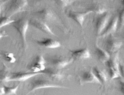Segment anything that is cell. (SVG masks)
Instances as JSON below:
<instances>
[{"mask_svg":"<svg viewBox=\"0 0 124 95\" xmlns=\"http://www.w3.org/2000/svg\"><path fill=\"white\" fill-rule=\"evenodd\" d=\"M4 4V2L3 1H0V13H1V11H2V6Z\"/></svg>","mask_w":124,"mask_h":95,"instance_id":"obj_30","label":"cell"},{"mask_svg":"<svg viewBox=\"0 0 124 95\" xmlns=\"http://www.w3.org/2000/svg\"><path fill=\"white\" fill-rule=\"evenodd\" d=\"M62 88V87L54 84V83L49 82V81L43 79H38L34 81L31 84V88L30 91H35L37 90L45 88Z\"/></svg>","mask_w":124,"mask_h":95,"instance_id":"obj_4","label":"cell"},{"mask_svg":"<svg viewBox=\"0 0 124 95\" xmlns=\"http://www.w3.org/2000/svg\"><path fill=\"white\" fill-rule=\"evenodd\" d=\"M122 46V42L117 39L110 38L107 39L105 42V48L106 51L110 54H114L118 51Z\"/></svg>","mask_w":124,"mask_h":95,"instance_id":"obj_7","label":"cell"},{"mask_svg":"<svg viewBox=\"0 0 124 95\" xmlns=\"http://www.w3.org/2000/svg\"><path fill=\"white\" fill-rule=\"evenodd\" d=\"M95 54L98 59L101 62H106L110 58V54L106 50L99 47H96L95 49Z\"/></svg>","mask_w":124,"mask_h":95,"instance_id":"obj_18","label":"cell"},{"mask_svg":"<svg viewBox=\"0 0 124 95\" xmlns=\"http://www.w3.org/2000/svg\"><path fill=\"white\" fill-rule=\"evenodd\" d=\"M90 13V12H87V11L84 13L72 12V11L69 13V16L76 22H77L80 26L82 27L84 19H85V16Z\"/></svg>","mask_w":124,"mask_h":95,"instance_id":"obj_16","label":"cell"},{"mask_svg":"<svg viewBox=\"0 0 124 95\" xmlns=\"http://www.w3.org/2000/svg\"><path fill=\"white\" fill-rule=\"evenodd\" d=\"M81 81L82 83H99L101 84L99 81L97 79L92 71H85L83 72L81 76Z\"/></svg>","mask_w":124,"mask_h":95,"instance_id":"obj_12","label":"cell"},{"mask_svg":"<svg viewBox=\"0 0 124 95\" xmlns=\"http://www.w3.org/2000/svg\"><path fill=\"white\" fill-rule=\"evenodd\" d=\"M105 64L107 67V68L109 69H114L117 70H119L118 69V63L117 58L116 57H113L109 59L105 62Z\"/></svg>","mask_w":124,"mask_h":95,"instance_id":"obj_20","label":"cell"},{"mask_svg":"<svg viewBox=\"0 0 124 95\" xmlns=\"http://www.w3.org/2000/svg\"><path fill=\"white\" fill-rule=\"evenodd\" d=\"M118 25V16H114L109 21L105 29L101 33V37H106L116 32Z\"/></svg>","mask_w":124,"mask_h":95,"instance_id":"obj_9","label":"cell"},{"mask_svg":"<svg viewBox=\"0 0 124 95\" xmlns=\"http://www.w3.org/2000/svg\"><path fill=\"white\" fill-rule=\"evenodd\" d=\"M118 24L120 27L124 26V7L121 9L119 12V15L118 16Z\"/></svg>","mask_w":124,"mask_h":95,"instance_id":"obj_25","label":"cell"},{"mask_svg":"<svg viewBox=\"0 0 124 95\" xmlns=\"http://www.w3.org/2000/svg\"><path fill=\"white\" fill-rule=\"evenodd\" d=\"M31 23L32 26L36 29L41 31L43 32L52 35H55L54 33L52 31L49 26L45 22L40 20H35L32 21Z\"/></svg>","mask_w":124,"mask_h":95,"instance_id":"obj_13","label":"cell"},{"mask_svg":"<svg viewBox=\"0 0 124 95\" xmlns=\"http://www.w3.org/2000/svg\"><path fill=\"white\" fill-rule=\"evenodd\" d=\"M29 22L27 19H20L13 23V26L20 35L23 43H26L27 33L29 29Z\"/></svg>","mask_w":124,"mask_h":95,"instance_id":"obj_1","label":"cell"},{"mask_svg":"<svg viewBox=\"0 0 124 95\" xmlns=\"http://www.w3.org/2000/svg\"><path fill=\"white\" fill-rule=\"evenodd\" d=\"M46 60L42 55H38L33 60L29 69L33 72L41 73L46 68Z\"/></svg>","mask_w":124,"mask_h":95,"instance_id":"obj_3","label":"cell"},{"mask_svg":"<svg viewBox=\"0 0 124 95\" xmlns=\"http://www.w3.org/2000/svg\"><path fill=\"white\" fill-rule=\"evenodd\" d=\"M122 3H123V5H124V0H122Z\"/></svg>","mask_w":124,"mask_h":95,"instance_id":"obj_33","label":"cell"},{"mask_svg":"<svg viewBox=\"0 0 124 95\" xmlns=\"http://www.w3.org/2000/svg\"><path fill=\"white\" fill-rule=\"evenodd\" d=\"M73 60L71 58H67L63 56H53L48 59L49 63L54 68L61 69L71 64Z\"/></svg>","mask_w":124,"mask_h":95,"instance_id":"obj_2","label":"cell"},{"mask_svg":"<svg viewBox=\"0 0 124 95\" xmlns=\"http://www.w3.org/2000/svg\"><path fill=\"white\" fill-rule=\"evenodd\" d=\"M92 71L95 75V76H96L99 81L101 84H104L106 82L107 80V77L106 76V74L102 70H101L98 67H94Z\"/></svg>","mask_w":124,"mask_h":95,"instance_id":"obj_19","label":"cell"},{"mask_svg":"<svg viewBox=\"0 0 124 95\" xmlns=\"http://www.w3.org/2000/svg\"><path fill=\"white\" fill-rule=\"evenodd\" d=\"M3 37V34L1 32H0V39H1Z\"/></svg>","mask_w":124,"mask_h":95,"instance_id":"obj_31","label":"cell"},{"mask_svg":"<svg viewBox=\"0 0 124 95\" xmlns=\"http://www.w3.org/2000/svg\"><path fill=\"white\" fill-rule=\"evenodd\" d=\"M28 5V0H12L9 7L11 16L24 10Z\"/></svg>","mask_w":124,"mask_h":95,"instance_id":"obj_5","label":"cell"},{"mask_svg":"<svg viewBox=\"0 0 124 95\" xmlns=\"http://www.w3.org/2000/svg\"><path fill=\"white\" fill-rule=\"evenodd\" d=\"M87 12L90 13H94L97 14L101 15L106 12V9L105 5L99 3H94L92 4L87 10Z\"/></svg>","mask_w":124,"mask_h":95,"instance_id":"obj_17","label":"cell"},{"mask_svg":"<svg viewBox=\"0 0 124 95\" xmlns=\"http://www.w3.org/2000/svg\"><path fill=\"white\" fill-rule=\"evenodd\" d=\"M15 21L14 20L11 19L10 17H8V16H0V29L11 23H13Z\"/></svg>","mask_w":124,"mask_h":95,"instance_id":"obj_21","label":"cell"},{"mask_svg":"<svg viewBox=\"0 0 124 95\" xmlns=\"http://www.w3.org/2000/svg\"><path fill=\"white\" fill-rule=\"evenodd\" d=\"M38 15L40 16L42 20L46 21H53L56 19V16L52 10L48 9H44L39 11Z\"/></svg>","mask_w":124,"mask_h":95,"instance_id":"obj_14","label":"cell"},{"mask_svg":"<svg viewBox=\"0 0 124 95\" xmlns=\"http://www.w3.org/2000/svg\"><path fill=\"white\" fill-rule=\"evenodd\" d=\"M10 76L4 70L0 71V81L9 82Z\"/></svg>","mask_w":124,"mask_h":95,"instance_id":"obj_26","label":"cell"},{"mask_svg":"<svg viewBox=\"0 0 124 95\" xmlns=\"http://www.w3.org/2000/svg\"><path fill=\"white\" fill-rule=\"evenodd\" d=\"M4 58L7 61L11 63H13L16 61V59L14 55L11 53H7L4 54Z\"/></svg>","mask_w":124,"mask_h":95,"instance_id":"obj_27","label":"cell"},{"mask_svg":"<svg viewBox=\"0 0 124 95\" xmlns=\"http://www.w3.org/2000/svg\"><path fill=\"white\" fill-rule=\"evenodd\" d=\"M122 81L121 82V83H122V85L124 87V81Z\"/></svg>","mask_w":124,"mask_h":95,"instance_id":"obj_32","label":"cell"},{"mask_svg":"<svg viewBox=\"0 0 124 95\" xmlns=\"http://www.w3.org/2000/svg\"><path fill=\"white\" fill-rule=\"evenodd\" d=\"M71 53L73 60H85L91 57V54L88 48L73 50L71 51Z\"/></svg>","mask_w":124,"mask_h":95,"instance_id":"obj_10","label":"cell"},{"mask_svg":"<svg viewBox=\"0 0 124 95\" xmlns=\"http://www.w3.org/2000/svg\"><path fill=\"white\" fill-rule=\"evenodd\" d=\"M108 74L109 75V77H110V78L112 79L117 78L120 76L119 70H117L114 69H108Z\"/></svg>","mask_w":124,"mask_h":95,"instance_id":"obj_24","label":"cell"},{"mask_svg":"<svg viewBox=\"0 0 124 95\" xmlns=\"http://www.w3.org/2000/svg\"><path fill=\"white\" fill-rule=\"evenodd\" d=\"M109 14L108 12H105L99 15L95 21V30L97 34H101L109 21Z\"/></svg>","mask_w":124,"mask_h":95,"instance_id":"obj_6","label":"cell"},{"mask_svg":"<svg viewBox=\"0 0 124 95\" xmlns=\"http://www.w3.org/2000/svg\"><path fill=\"white\" fill-rule=\"evenodd\" d=\"M42 74H46L53 79L60 80L63 78V75L60 71V69L55 68H46L44 71L42 72Z\"/></svg>","mask_w":124,"mask_h":95,"instance_id":"obj_15","label":"cell"},{"mask_svg":"<svg viewBox=\"0 0 124 95\" xmlns=\"http://www.w3.org/2000/svg\"><path fill=\"white\" fill-rule=\"evenodd\" d=\"M5 94L8 95H16L17 94V91L19 88V85L13 87L4 86Z\"/></svg>","mask_w":124,"mask_h":95,"instance_id":"obj_22","label":"cell"},{"mask_svg":"<svg viewBox=\"0 0 124 95\" xmlns=\"http://www.w3.org/2000/svg\"><path fill=\"white\" fill-rule=\"evenodd\" d=\"M118 69L121 77H124V63H119L118 64Z\"/></svg>","mask_w":124,"mask_h":95,"instance_id":"obj_28","label":"cell"},{"mask_svg":"<svg viewBox=\"0 0 124 95\" xmlns=\"http://www.w3.org/2000/svg\"><path fill=\"white\" fill-rule=\"evenodd\" d=\"M42 73V72H41ZM41 73L38 72H17L14 73L10 76L9 81H26L30 78Z\"/></svg>","mask_w":124,"mask_h":95,"instance_id":"obj_8","label":"cell"},{"mask_svg":"<svg viewBox=\"0 0 124 95\" xmlns=\"http://www.w3.org/2000/svg\"><path fill=\"white\" fill-rule=\"evenodd\" d=\"M5 94L4 86H0V95Z\"/></svg>","mask_w":124,"mask_h":95,"instance_id":"obj_29","label":"cell"},{"mask_svg":"<svg viewBox=\"0 0 124 95\" xmlns=\"http://www.w3.org/2000/svg\"><path fill=\"white\" fill-rule=\"evenodd\" d=\"M58 6L61 7H65L71 4L73 0H52Z\"/></svg>","mask_w":124,"mask_h":95,"instance_id":"obj_23","label":"cell"},{"mask_svg":"<svg viewBox=\"0 0 124 95\" xmlns=\"http://www.w3.org/2000/svg\"><path fill=\"white\" fill-rule=\"evenodd\" d=\"M37 42L39 46L48 49L58 48L61 46L60 42L51 38L43 39L42 40L37 41Z\"/></svg>","mask_w":124,"mask_h":95,"instance_id":"obj_11","label":"cell"}]
</instances>
